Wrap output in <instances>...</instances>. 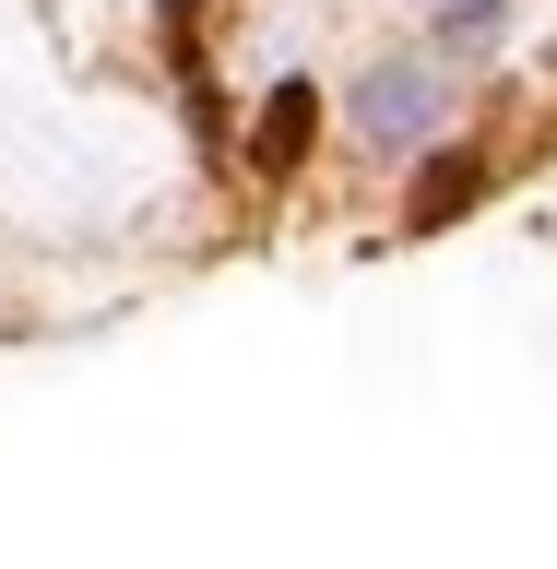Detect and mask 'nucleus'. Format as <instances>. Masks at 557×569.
Here are the masks:
<instances>
[{"label":"nucleus","mask_w":557,"mask_h":569,"mask_svg":"<svg viewBox=\"0 0 557 569\" xmlns=\"http://www.w3.org/2000/svg\"><path fill=\"white\" fill-rule=\"evenodd\" d=\"M462 190H475V167H427V190H416V213H451Z\"/></svg>","instance_id":"7ed1b4c3"},{"label":"nucleus","mask_w":557,"mask_h":569,"mask_svg":"<svg viewBox=\"0 0 557 569\" xmlns=\"http://www.w3.org/2000/svg\"><path fill=\"white\" fill-rule=\"evenodd\" d=\"M297 142H309V83H285V96H273V119H261V167H285Z\"/></svg>","instance_id":"f03ea898"},{"label":"nucleus","mask_w":557,"mask_h":569,"mask_svg":"<svg viewBox=\"0 0 557 569\" xmlns=\"http://www.w3.org/2000/svg\"><path fill=\"white\" fill-rule=\"evenodd\" d=\"M427 119H439V83H427L416 60H380L368 83H356V131H380V142H416Z\"/></svg>","instance_id":"f257e3e1"}]
</instances>
